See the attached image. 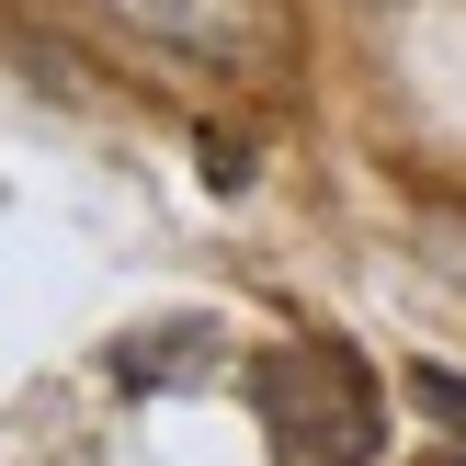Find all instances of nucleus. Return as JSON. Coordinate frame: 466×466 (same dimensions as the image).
Here are the masks:
<instances>
[{
	"label": "nucleus",
	"mask_w": 466,
	"mask_h": 466,
	"mask_svg": "<svg viewBox=\"0 0 466 466\" xmlns=\"http://www.w3.org/2000/svg\"><path fill=\"white\" fill-rule=\"evenodd\" d=\"M114 35L159 46V57L205 68V80H239V91H273L296 68V0H91Z\"/></svg>",
	"instance_id": "nucleus-2"
},
{
	"label": "nucleus",
	"mask_w": 466,
	"mask_h": 466,
	"mask_svg": "<svg viewBox=\"0 0 466 466\" xmlns=\"http://www.w3.org/2000/svg\"><path fill=\"white\" fill-rule=\"evenodd\" d=\"M114 376H126V387H182V376H217V330H205V319L137 330L126 353H114Z\"/></svg>",
	"instance_id": "nucleus-3"
},
{
	"label": "nucleus",
	"mask_w": 466,
	"mask_h": 466,
	"mask_svg": "<svg viewBox=\"0 0 466 466\" xmlns=\"http://www.w3.org/2000/svg\"><path fill=\"white\" fill-rule=\"evenodd\" d=\"M250 421L273 432V466H376L387 444V399L364 376L353 341H273L250 353Z\"/></svg>",
	"instance_id": "nucleus-1"
},
{
	"label": "nucleus",
	"mask_w": 466,
	"mask_h": 466,
	"mask_svg": "<svg viewBox=\"0 0 466 466\" xmlns=\"http://www.w3.org/2000/svg\"><path fill=\"white\" fill-rule=\"evenodd\" d=\"M410 399H421V410H444V421H466V387H455V376H410Z\"/></svg>",
	"instance_id": "nucleus-4"
},
{
	"label": "nucleus",
	"mask_w": 466,
	"mask_h": 466,
	"mask_svg": "<svg viewBox=\"0 0 466 466\" xmlns=\"http://www.w3.org/2000/svg\"><path fill=\"white\" fill-rule=\"evenodd\" d=\"M421 466H466V455H455V444H444V455H421Z\"/></svg>",
	"instance_id": "nucleus-5"
}]
</instances>
